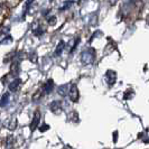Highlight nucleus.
<instances>
[{
  "instance_id": "obj_14",
  "label": "nucleus",
  "mask_w": 149,
  "mask_h": 149,
  "mask_svg": "<svg viewBox=\"0 0 149 149\" xmlns=\"http://www.w3.org/2000/svg\"><path fill=\"white\" fill-rule=\"evenodd\" d=\"M116 1H117V0H110V3H111V5H114Z\"/></svg>"
},
{
  "instance_id": "obj_15",
  "label": "nucleus",
  "mask_w": 149,
  "mask_h": 149,
  "mask_svg": "<svg viewBox=\"0 0 149 149\" xmlns=\"http://www.w3.org/2000/svg\"><path fill=\"white\" fill-rule=\"evenodd\" d=\"M2 9H3V8H2V6H1V5H0V13H1V11H2Z\"/></svg>"
},
{
  "instance_id": "obj_12",
  "label": "nucleus",
  "mask_w": 149,
  "mask_h": 149,
  "mask_svg": "<svg viewBox=\"0 0 149 149\" xmlns=\"http://www.w3.org/2000/svg\"><path fill=\"white\" fill-rule=\"evenodd\" d=\"M48 128H49V127H48V126L45 123V125H43L42 127L39 128V130H40V131H45V129H48Z\"/></svg>"
},
{
  "instance_id": "obj_6",
  "label": "nucleus",
  "mask_w": 149,
  "mask_h": 149,
  "mask_svg": "<svg viewBox=\"0 0 149 149\" xmlns=\"http://www.w3.org/2000/svg\"><path fill=\"white\" fill-rule=\"evenodd\" d=\"M19 85H20V80H19V79H16V80H14L13 82L10 83L9 90H10V91H17L18 88H19Z\"/></svg>"
},
{
  "instance_id": "obj_17",
  "label": "nucleus",
  "mask_w": 149,
  "mask_h": 149,
  "mask_svg": "<svg viewBox=\"0 0 149 149\" xmlns=\"http://www.w3.org/2000/svg\"><path fill=\"white\" fill-rule=\"evenodd\" d=\"M0 105H1V102H0Z\"/></svg>"
},
{
  "instance_id": "obj_7",
  "label": "nucleus",
  "mask_w": 149,
  "mask_h": 149,
  "mask_svg": "<svg viewBox=\"0 0 149 149\" xmlns=\"http://www.w3.org/2000/svg\"><path fill=\"white\" fill-rule=\"evenodd\" d=\"M51 110H52L54 113H58L61 111V102L58 101H54L51 104Z\"/></svg>"
},
{
  "instance_id": "obj_4",
  "label": "nucleus",
  "mask_w": 149,
  "mask_h": 149,
  "mask_svg": "<svg viewBox=\"0 0 149 149\" xmlns=\"http://www.w3.org/2000/svg\"><path fill=\"white\" fill-rule=\"evenodd\" d=\"M70 88H71V85H68V84H64V85H61L60 88H58V93H60L61 95H63V97H65V95H68V92H70Z\"/></svg>"
},
{
  "instance_id": "obj_2",
  "label": "nucleus",
  "mask_w": 149,
  "mask_h": 149,
  "mask_svg": "<svg viewBox=\"0 0 149 149\" xmlns=\"http://www.w3.org/2000/svg\"><path fill=\"white\" fill-rule=\"evenodd\" d=\"M116 80H117V74H116V72H113V71H108L107 72V74H105V81L108 83V85L109 86H112L114 82H116Z\"/></svg>"
},
{
  "instance_id": "obj_5",
  "label": "nucleus",
  "mask_w": 149,
  "mask_h": 149,
  "mask_svg": "<svg viewBox=\"0 0 149 149\" xmlns=\"http://www.w3.org/2000/svg\"><path fill=\"white\" fill-rule=\"evenodd\" d=\"M39 118H40V114H39V112H36V114H35V117H34V119H33V122H31V125H30L31 131H34V130L36 129V127L38 126Z\"/></svg>"
},
{
  "instance_id": "obj_10",
  "label": "nucleus",
  "mask_w": 149,
  "mask_h": 149,
  "mask_svg": "<svg viewBox=\"0 0 149 149\" xmlns=\"http://www.w3.org/2000/svg\"><path fill=\"white\" fill-rule=\"evenodd\" d=\"M8 100H9V94H8V93H6V94L3 95V97L1 99V101H0V102H1V105L3 107V105L7 104V103H8Z\"/></svg>"
},
{
  "instance_id": "obj_13",
  "label": "nucleus",
  "mask_w": 149,
  "mask_h": 149,
  "mask_svg": "<svg viewBox=\"0 0 149 149\" xmlns=\"http://www.w3.org/2000/svg\"><path fill=\"white\" fill-rule=\"evenodd\" d=\"M31 1H33V0H28V1H27V3H26V7H28V6H30V5H31Z\"/></svg>"
},
{
  "instance_id": "obj_1",
  "label": "nucleus",
  "mask_w": 149,
  "mask_h": 149,
  "mask_svg": "<svg viewBox=\"0 0 149 149\" xmlns=\"http://www.w3.org/2000/svg\"><path fill=\"white\" fill-rule=\"evenodd\" d=\"M94 57H95V53L93 49H86L81 54V61L84 65H89L91 63H93L94 61Z\"/></svg>"
},
{
  "instance_id": "obj_11",
  "label": "nucleus",
  "mask_w": 149,
  "mask_h": 149,
  "mask_svg": "<svg viewBox=\"0 0 149 149\" xmlns=\"http://www.w3.org/2000/svg\"><path fill=\"white\" fill-rule=\"evenodd\" d=\"M72 3H73V1H68V3H66V5H64L63 7L61 8V10H64V9H66V8H68L70 6H71V5H72Z\"/></svg>"
},
{
  "instance_id": "obj_8",
  "label": "nucleus",
  "mask_w": 149,
  "mask_h": 149,
  "mask_svg": "<svg viewBox=\"0 0 149 149\" xmlns=\"http://www.w3.org/2000/svg\"><path fill=\"white\" fill-rule=\"evenodd\" d=\"M53 88H54V84H53V81H52V80H49L48 82L45 83V85H44V91H45V93H51V92H52V90H53Z\"/></svg>"
},
{
  "instance_id": "obj_3",
  "label": "nucleus",
  "mask_w": 149,
  "mask_h": 149,
  "mask_svg": "<svg viewBox=\"0 0 149 149\" xmlns=\"http://www.w3.org/2000/svg\"><path fill=\"white\" fill-rule=\"evenodd\" d=\"M68 97H70V99H71L73 102L77 101V99H79V91H77V88H76L75 84H72V85H71L70 92H68Z\"/></svg>"
},
{
  "instance_id": "obj_9",
  "label": "nucleus",
  "mask_w": 149,
  "mask_h": 149,
  "mask_svg": "<svg viewBox=\"0 0 149 149\" xmlns=\"http://www.w3.org/2000/svg\"><path fill=\"white\" fill-rule=\"evenodd\" d=\"M64 46H65V44H64V42H60V44H58V46H57V48H56V51H55V56H60L61 53L63 52V49H64Z\"/></svg>"
},
{
  "instance_id": "obj_16",
  "label": "nucleus",
  "mask_w": 149,
  "mask_h": 149,
  "mask_svg": "<svg viewBox=\"0 0 149 149\" xmlns=\"http://www.w3.org/2000/svg\"><path fill=\"white\" fill-rule=\"evenodd\" d=\"M147 22H148V24H149V16H148V17H147Z\"/></svg>"
}]
</instances>
